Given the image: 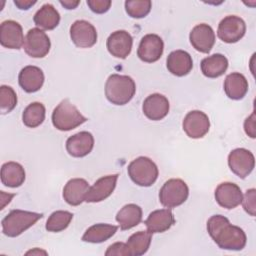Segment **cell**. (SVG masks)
I'll list each match as a JSON object with an SVG mask.
<instances>
[{
	"label": "cell",
	"instance_id": "obj_1",
	"mask_svg": "<svg viewBox=\"0 0 256 256\" xmlns=\"http://www.w3.org/2000/svg\"><path fill=\"white\" fill-rule=\"evenodd\" d=\"M207 230L211 238L221 249L242 250L247 242L245 232L238 226L232 225L222 215H213L207 221Z\"/></svg>",
	"mask_w": 256,
	"mask_h": 256
},
{
	"label": "cell",
	"instance_id": "obj_2",
	"mask_svg": "<svg viewBox=\"0 0 256 256\" xmlns=\"http://www.w3.org/2000/svg\"><path fill=\"white\" fill-rule=\"evenodd\" d=\"M136 85L134 80L127 75L112 74L105 83V96L115 105L127 104L135 95Z\"/></svg>",
	"mask_w": 256,
	"mask_h": 256
},
{
	"label": "cell",
	"instance_id": "obj_3",
	"mask_svg": "<svg viewBox=\"0 0 256 256\" xmlns=\"http://www.w3.org/2000/svg\"><path fill=\"white\" fill-rule=\"evenodd\" d=\"M43 217L42 213L25 210H12L2 220V232L8 237H16L33 226Z\"/></svg>",
	"mask_w": 256,
	"mask_h": 256
},
{
	"label": "cell",
	"instance_id": "obj_4",
	"mask_svg": "<svg viewBox=\"0 0 256 256\" xmlns=\"http://www.w3.org/2000/svg\"><path fill=\"white\" fill-rule=\"evenodd\" d=\"M86 121L87 118L68 99L62 100L52 113V123L60 131L72 130Z\"/></svg>",
	"mask_w": 256,
	"mask_h": 256
},
{
	"label": "cell",
	"instance_id": "obj_5",
	"mask_svg": "<svg viewBox=\"0 0 256 256\" xmlns=\"http://www.w3.org/2000/svg\"><path fill=\"white\" fill-rule=\"evenodd\" d=\"M128 175L131 180L143 187H149L155 183L158 177V168L156 164L148 157L140 156L128 165Z\"/></svg>",
	"mask_w": 256,
	"mask_h": 256
},
{
	"label": "cell",
	"instance_id": "obj_6",
	"mask_svg": "<svg viewBox=\"0 0 256 256\" xmlns=\"http://www.w3.org/2000/svg\"><path fill=\"white\" fill-rule=\"evenodd\" d=\"M189 195L187 184L181 179H169L159 191L160 203L167 208H174L183 204Z\"/></svg>",
	"mask_w": 256,
	"mask_h": 256
},
{
	"label": "cell",
	"instance_id": "obj_7",
	"mask_svg": "<svg viewBox=\"0 0 256 256\" xmlns=\"http://www.w3.org/2000/svg\"><path fill=\"white\" fill-rule=\"evenodd\" d=\"M23 47L26 54L30 57L43 58L49 53L51 43L49 37L43 30L32 28L25 36Z\"/></svg>",
	"mask_w": 256,
	"mask_h": 256
},
{
	"label": "cell",
	"instance_id": "obj_8",
	"mask_svg": "<svg viewBox=\"0 0 256 256\" xmlns=\"http://www.w3.org/2000/svg\"><path fill=\"white\" fill-rule=\"evenodd\" d=\"M246 32V24L244 20L235 15L224 17L217 29L218 37L226 43L238 42Z\"/></svg>",
	"mask_w": 256,
	"mask_h": 256
},
{
	"label": "cell",
	"instance_id": "obj_9",
	"mask_svg": "<svg viewBox=\"0 0 256 256\" xmlns=\"http://www.w3.org/2000/svg\"><path fill=\"white\" fill-rule=\"evenodd\" d=\"M228 165L235 175L244 179L252 172L255 158L251 151L245 148H236L229 153Z\"/></svg>",
	"mask_w": 256,
	"mask_h": 256
},
{
	"label": "cell",
	"instance_id": "obj_10",
	"mask_svg": "<svg viewBox=\"0 0 256 256\" xmlns=\"http://www.w3.org/2000/svg\"><path fill=\"white\" fill-rule=\"evenodd\" d=\"M182 126L187 136L193 139H198L202 138L208 133L210 128V121L204 112L193 110L187 113L183 120Z\"/></svg>",
	"mask_w": 256,
	"mask_h": 256
},
{
	"label": "cell",
	"instance_id": "obj_11",
	"mask_svg": "<svg viewBox=\"0 0 256 256\" xmlns=\"http://www.w3.org/2000/svg\"><path fill=\"white\" fill-rule=\"evenodd\" d=\"M72 42L80 48H90L97 42L95 27L86 20H77L70 27Z\"/></svg>",
	"mask_w": 256,
	"mask_h": 256
},
{
	"label": "cell",
	"instance_id": "obj_12",
	"mask_svg": "<svg viewBox=\"0 0 256 256\" xmlns=\"http://www.w3.org/2000/svg\"><path fill=\"white\" fill-rule=\"evenodd\" d=\"M163 50L164 43L161 37L157 34H147L140 41L137 55L142 61L153 63L160 59Z\"/></svg>",
	"mask_w": 256,
	"mask_h": 256
},
{
	"label": "cell",
	"instance_id": "obj_13",
	"mask_svg": "<svg viewBox=\"0 0 256 256\" xmlns=\"http://www.w3.org/2000/svg\"><path fill=\"white\" fill-rule=\"evenodd\" d=\"M24 35L21 25L13 20L3 21L0 25V43L9 49H20L24 45Z\"/></svg>",
	"mask_w": 256,
	"mask_h": 256
},
{
	"label": "cell",
	"instance_id": "obj_14",
	"mask_svg": "<svg viewBox=\"0 0 256 256\" xmlns=\"http://www.w3.org/2000/svg\"><path fill=\"white\" fill-rule=\"evenodd\" d=\"M118 179V174L107 175L99 178L91 187H89L85 201L89 203L101 202L108 198L114 191Z\"/></svg>",
	"mask_w": 256,
	"mask_h": 256
},
{
	"label": "cell",
	"instance_id": "obj_15",
	"mask_svg": "<svg viewBox=\"0 0 256 256\" xmlns=\"http://www.w3.org/2000/svg\"><path fill=\"white\" fill-rule=\"evenodd\" d=\"M243 198L242 191L238 185L232 182H223L215 190L217 203L226 209H234L241 204Z\"/></svg>",
	"mask_w": 256,
	"mask_h": 256
},
{
	"label": "cell",
	"instance_id": "obj_16",
	"mask_svg": "<svg viewBox=\"0 0 256 256\" xmlns=\"http://www.w3.org/2000/svg\"><path fill=\"white\" fill-rule=\"evenodd\" d=\"M189 39L195 50L201 53H209L215 43V33L211 26L201 23L191 30Z\"/></svg>",
	"mask_w": 256,
	"mask_h": 256
},
{
	"label": "cell",
	"instance_id": "obj_17",
	"mask_svg": "<svg viewBox=\"0 0 256 256\" xmlns=\"http://www.w3.org/2000/svg\"><path fill=\"white\" fill-rule=\"evenodd\" d=\"M132 44V36L125 30H118L109 35L106 45L112 56L125 59L131 52Z\"/></svg>",
	"mask_w": 256,
	"mask_h": 256
},
{
	"label": "cell",
	"instance_id": "obj_18",
	"mask_svg": "<svg viewBox=\"0 0 256 256\" xmlns=\"http://www.w3.org/2000/svg\"><path fill=\"white\" fill-rule=\"evenodd\" d=\"M94 147V137L88 131H81L70 136L66 141V150L72 157H84Z\"/></svg>",
	"mask_w": 256,
	"mask_h": 256
},
{
	"label": "cell",
	"instance_id": "obj_19",
	"mask_svg": "<svg viewBox=\"0 0 256 256\" xmlns=\"http://www.w3.org/2000/svg\"><path fill=\"white\" fill-rule=\"evenodd\" d=\"M144 115L153 121L163 119L169 112V101L168 99L159 93H154L144 100L142 105Z\"/></svg>",
	"mask_w": 256,
	"mask_h": 256
},
{
	"label": "cell",
	"instance_id": "obj_20",
	"mask_svg": "<svg viewBox=\"0 0 256 256\" xmlns=\"http://www.w3.org/2000/svg\"><path fill=\"white\" fill-rule=\"evenodd\" d=\"M166 65L171 74L182 77L192 70L193 61L188 52L184 50H175L168 55Z\"/></svg>",
	"mask_w": 256,
	"mask_h": 256
},
{
	"label": "cell",
	"instance_id": "obj_21",
	"mask_svg": "<svg viewBox=\"0 0 256 256\" xmlns=\"http://www.w3.org/2000/svg\"><path fill=\"white\" fill-rule=\"evenodd\" d=\"M18 81L24 91L33 93L42 87L44 83V73L39 67L29 65L20 71Z\"/></svg>",
	"mask_w": 256,
	"mask_h": 256
},
{
	"label": "cell",
	"instance_id": "obj_22",
	"mask_svg": "<svg viewBox=\"0 0 256 256\" xmlns=\"http://www.w3.org/2000/svg\"><path fill=\"white\" fill-rule=\"evenodd\" d=\"M89 189V184L85 179L73 178L70 179L63 189V198L71 206H78L85 201L86 193Z\"/></svg>",
	"mask_w": 256,
	"mask_h": 256
},
{
	"label": "cell",
	"instance_id": "obj_23",
	"mask_svg": "<svg viewBox=\"0 0 256 256\" xmlns=\"http://www.w3.org/2000/svg\"><path fill=\"white\" fill-rule=\"evenodd\" d=\"M175 223V218L170 209L152 211L145 220V225L150 233H162Z\"/></svg>",
	"mask_w": 256,
	"mask_h": 256
},
{
	"label": "cell",
	"instance_id": "obj_24",
	"mask_svg": "<svg viewBox=\"0 0 256 256\" xmlns=\"http://www.w3.org/2000/svg\"><path fill=\"white\" fill-rule=\"evenodd\" d=\"M224 91L230 99L240 100L248 91V81L241 73H230L225 78Z\"/></svg>",
	"mask_w": 256,
	"mask_h": 256
},
{
	"label": "cell",
	"instance_id": "obj_25",
	"mask_svg": "<svg viewBox=\"0 0 256 256\" xmlns=\"http://www.w3.org/2000/svg\"><path fill=\"white\" fill-rule=\"evenodd\" d=\"M25 181V170L17 162H6L1 167V182L7 187H19Z\"/></svg>",
	"mask_w": 256,
	"mask_h": 256
},
{
	"label": "cell",
	"instance_id": "obj_26",
	"mask_svg": "<svg viewBox=\"0 0 256 256\" xmlns=\"http://www.w3.org/2000/svg\"><path fill=\"white\" fill-rule=\"evenodd\" d=\"M142 220V209L140 206L130 203L123 206L116 215L121 230H128L137 226Z\"/></svg>",
	"mask_w": 256,
	"mask_h": 256
},
{
	"label": "cell",
	"instance_id": "obj_27",
	"mask_svg": "<svg viewBox=\"0 0 256 256\" xmlns=\"http://www.w3.org/2000/svg\"><path fill=\"white\" fill-rule=\"evenodd\" d=\"M201 71L208 78H217L225 73L228 68V60L222 54H213L201 61Z\"/></svg>",
	"mask_w": 256,
	"mask_h": 256
},
{
	"label": "cell",
	"instance_id": "obj_28",
	"mask_svg": "<svg viewBox=\"0 0 256 256\" xmlns=\"http://www.w3.org/2000/svg\"><path fill=\"white\" fill-rule=\"evenodd\" d=\"M34 23L44 29L53 30L60 22V14L51 4H44L34 15Z\"/></svg>",
	"mask_w": 256,
	"mask_h": 256
},
{
	"label": "cell",
	"instance_id": "obj_29",
	"mask_svg": "<svg viewBox=\"0 0 256 256\" xmlns=\"http://www.w3.org/2000/svg\"><path fill=\"white\" fill-rule=\"evenodd\" d=\"M118 227L111 224L98 223L89 227L82 236V240L88 243H102L111 238Z\"/></svg>",
	"mask_w": 256,
	"mask_h": 256
},
{
	"label": "cell",
	"instance_id": "obj_30",
	"mask_svg": "<svg viewBox=\"0 0 256 256\" xmlns=\"http://www.w3.org/2000/svg\"><path fill=\"white\" fill-rule=\"evenodd\" d=\"M152 233L147 231H138L132 234L126 242L128 256H141L147 252L151 244Z\"/></svg>",
	"mask_w": 256,
	"mask_h": 256
},
{
	"label": "cell",
	"instance_id": "obj_31",
	"mask_svg": "<svg viewBox=\"0 0 256 256\" xmlns=\"http://www.w3.org/2000/svg\"><path fill=\"white\" fill-rule=\"evenodd\" d=\"M45 107L40 102L30 103L23 111L22 121L29 128L38 127L45 119Z\"/></svg>",
	"mask_w": 256,
	"mask_h": 256
},
{
	"label": "cell",
	"instance_id": "obj_32",
	"mask_svg": "<svg viewBox=\"0 0 256 256\" xmlns=\"http://www.w3.org/2000/svg\"><path fill=\"white\" fill-rule=\"evenodd\" d=\"M73 219V214L69 211L57 210L53 212L46 222V230L49 232H60L66 229Z\"/></svg>",
	"mask_w": 256,
	"mask_h": 256
},
{
	"label": "cell",
	"instance_id": "obj_33",
	"mask_svg": "<svg viewBox=\"0 0 256 256\" xmlns=\"http://www.w3.org/2000/svg\"><path fill=\"white\" fill-rule=\"evenodd\" d=\"M151 5L149 0H129L125 2V10L132 18H143L149 14Z\"/></svg>",
	"mask_w": 256,
	"mask_h": 256
},
{
	"label": "cell",
	"instance_id": "obj_34",
	"mask_svg": "<svg viewBox=\"0 0 256 256\" xmlns=\"http://www.w3.org/2000/svg\"><path fill=\"white\" fill-rule=\"evenodd\" d=\"M17 104V95L14 89L7 85L0 87V111L2 114L11 112Z\"/></svg>",
	"mask_w": 256,
	"mask_h": 256
},
{
	"label": "cell",
	"instance_id": "obj_35",
	"mask_svg": "<svg viewBox=\"0 0 256 256\" xmlns=\"http://www.w3.org/2000/svg\"><path fill=\"white\" fill-rule=\"evenodd\" d=\"M255 196H256V190L254 188L249 189L246 191L244 197L242 198V205L244 210L250 214L251 216H255Z\"/></svg>",
	"mask_w": 256,
	"mask_h": 256
},
{
	"label": "cell",
	"instance_id": "obj_36",
	"mask_svg": "<svg viewBox=\"0 0 256 256\" xmlns=\"http://www.w3.org/2000/svg\"><path fill=\"white\" fill-rule=\"evenodd\" d=\"M87 5L93 11L97 14L105 13L109 10L111 6L110 0H87Z\"/></svg>",
	"mask_w": 256,
	"mask_h": 256
},
{
	"label": "cell",
	"instance_id": "obj_37",
	"mask_svg": "<svg viewBox=\"0 0 256 256\" xmlns=\"http://www.w3.org/2000/svg\"><path fill=\"white\" fill-rule=\"evenodd\" d=\"M106 256L118 255V256H128V251L126 247V243L123 242H116L108 247L105 252Z\"/></svg>",
	"mask_w": 256,
	"mask_h": 256
},
{
	"label": "cell",
	"instance_id": "obj_38",
	"mask_svg": "<svg viewBox=\"0 0 256 256\" xmlns=\"http://www.w3.org/2000/svg\"><path fill=\"white\" fill-rule=\"evenodd\" d=\"M244 129L248 136L255 138V113H252V115L245 120Z\"/></svg>",
	"mask_w": 256,
	"mask_h": 256
},
{
	"label": "cell",
	"instance_id": "obj_39",
	"mask_svg": "<svg viewBox=\"0 0 256 256\" xmlns=\"http://www.w3.org/2000/svg\"><path fill=\"white\" fill-rule=\"evenodd\" d=\"M15 5L21 9V10H27L29 9L31 6H33L36 1H30V0H15L14 1Z\"/></svg>",
	"mask_w": 256,
	"mask_h": 256
},
{
	"label": "cell",
	"instance_id": "obj_40",
	"mask_svg": "<svg viewBox=\"0 0 256 256\" xmlns=\"http://www.w3.org/2000/svg\"><path fill=\"white\" fill-rule=\"evenodd\" d=\"M80 2L79 1H71V0H67V1H60V4L63 5L66 9H74L78 6Z\"/></svg>",
	"mask_w": 256,
	"mask_h": 256
}]
</instances>
